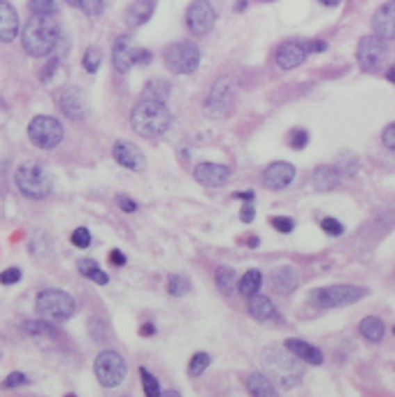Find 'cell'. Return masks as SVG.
I'll return each instance as SVG.
<instances>
[{
    "mask_svg": "<svg viewBox=\"0 0 395 397\" xmlns=\"http://www.w3.org/2000/svg\"><path fill=\"white\" fill-rule=\"evenodd\" d=\"M58 40H61V28L56 19L49 15H31L22 33L24 49L33 58L49 56V53L56 49Z\"/></svg>",
    "mask_w": 395,
    "mask_h": 397,
    "instance_id": "6da1fadb",
    "label": "cell"
},
{
    "mask_svg": "<svg viewBox=\"0 0 395 397\" xmlns=\"http://www.w3.org/2000/svg\"><path fill=\"white\" fill-rule=\"evenodd\" d=\"M170 124H172V114L163 100L145 98L131 112V126L140 137H161Z\"/></svg>",
    "mask_w": 395,
    "mask_h": 397,
    "instance_id": "7a4b0ae2",
    "label": "cell"
},
{
    "mask_svg": "<svg viewBox=\"0 0 395 397\" xmlns=\"http://www.w3.org/2000/svg\"><path fill=\"white\" fill-rule=\"evenodd\" d=\"M261 360H263V367H265V374L270 379H275L282 388H293L298 386L303 379V365L296 358L289 348H277V346H268L263 348L261 353Z\"/></svg>",
    "mask_w": 395,
    "mask_h": 397,
    "instance_id": "3957f363",
    "label": "cell"
},
{
    "mask_svg": "<svg viewBox=\"0 0 395 397\" xmlns=\"http://www.w3.org/2000/svg\"><path fill=\"white\" fill-rule=\"evenodd\" d=\"M35 312L40 314V319H47L51 323H63L74 316V312H77V302H74L72 295L65 291L45 288V291H40L35 298Z\"/></svg>",
    "mask_w": 395,
    "mask_h": 397,
    "instance_id": "277c9868",
    "label": "cell"
},
{
    "mask_svg": "<svg viewBox=\"0 0 395 397\" xmlns=\"http://www.w3.org/2000/svg\"><path fill=\"white\" fill-rule=\"evenodd\" d=\"M15 181H17L19 193L29 200H45L49 198L54 191L51 174L47 172L42 165H35V163H26L19 167L15 174Z\"/></svg>",
    "mask_w": 395,
    "mask_h": 397,
    "instance_id": "5b68a950",
    "label": "cell"
},
{
    "mask_svg": "<svg viewBox=\"0 0 395 397\" xmlns=\"http://www.w3.org/2000/svg\"><path fill=\"white\" fill-rule=\"evenodd\" d=\"M200 47L195 42H175L170 44L166 51H163V60H166V68L172 72V75H191V72L198 70L200 65Z\"/></svg>",
    "mask_w": 395,
    "mask_h": 397,
    "instance_id": "8992f818",
    "label": "cell"
},
{
    "mask_svg": "<svg viewBox=\"0 0 395 397\" xmlns=\"http://www.w3.org/2000/svg\"><path fill=\"white\" fill-rule=\"evenodd\" d=\"M93 372H95V379L100 381V386L117 388L126 379L128 365H126L124 355L112 351V348H107V351L98 353V358L93 362Z\"/></svg>",
    "mask_w": 395,
    "mask_h": 397,
    "instance_id": "52a82bcc",
    "label": "cell"
},
{
    "mask_svg": "<svg viewBox=\"0 0 395 397\" xmlns=\"http://www.w3.org/2000/svg\"><path fill=\"white\" fill-rule=\"evenodd\" d=\"M63 135V124L58 119L49 117V114H40V117L31 119L29 124V140L38 149H54V146L61 144Z\"/></svg>",
    "mask_w": 395,
    "mask_h": 397,
    "instance_id": "ba28073f",
    "label": "cell"
},
{
    "mask_svg": "<svg viewBox=\"0 0 395 397\" xmlns=\"http://www.w3.org/2000/svg\"><path fill=\"white\" fill-rule=\"evenodd\" d=\"M386 58H388V47H386V40L379 37V35H365L360 37L358 42V49H356V60L360 65L363 72H379L381 68L386 65Z\"/></svg>",
    "mask_w": 395,
    "mask_h": 397,
    "instance_id": "9c48e42d",
    "label": "cell"
},
{
    "mask_svg": "<svg viewBox=\"0 0 395 397\" xmlns=\"http://www.w3.org/2000/svg\"><path fill=\"white\" fill-rule=\"evenodd\" d=\"M367 295V288L353 286V284H337V286H325L314 291L312 298L316 300V305L325 309H337V307H349L353 302L363 300Z\"/></svg>",
    "mask_w": 395,
    "mask_h": 397,
    "instance_id": "30bf717a",
    "label": "cell"
},
{
    "mask_svg": "<svg viewBox=\"0 0 395 397\" xmlns=\"http://www.w3.org/2000/svg\"><path fill=\"white\" fill-rule=\"evenodd\" d=\"M233 103H235V82L230 77L216 79L212 91H209L207 96V105H205L207 114H212L216 119L226 117V114H230V110H233Z\"/></svg>",
    "mask_w": 395,
    "mask_h": 397,
    "instance_id": "8fae6325",
    "label": "cell"
},
{
    "mask_svg": "<svg viewBox=\"0 0 395 397\" xmlns=\"http://www.w3.org/2000/svg\"><path fill=\"white\" fill-rule=\"evenodd\" d=\"M216 24V12L209 0H193L186 10V28L191 35H207Z\"/></svg>",
    "mask_w": 395,
    "mask_h": 397,
    "instance_id": "7c38bea8",
    "label": "cell"
},
{
    "mask_svg": "<svg viewBox=\"0 0 395 397\" xmlns=\"http://www.w3.org/2000/svg\"><path fill=\"white\" fill-rule=\"evenodd\" d=\"M293 179H296V165L286 163V160H277V163L268 165L261 177L263 186L270 191H284Z\"/></svg>",
    "mask_w": 395,
    "mask_h": 397,
    "instance_id": "4fadbf2b",
    "label": "cell"
},
{
    "mask_svg": "<svg viewBox=\"0 0 395 397\" xmlns=\"http://www.w3.org/2000/svg\"><path fill=\"white\" fill-rule=\"evenodd\" d=\"M195 174V181L207 188H219V186H226L230 177H233V170L228 165H221V163H200L193 170Z\"/></svg>",
    "mask_w": 395,
    "mask_h": 397,
    "instance_id": "5bb4252c",
    "label": "cell"
},
{
    "mask_svg": "<svg viewBox=\"0 0 395 397\" xmlns=\"http://www.w3.org/2000/svg\"><path fill=\"white\" fill-rule=\"evenodd\" d=\"M112 156L114 160L121 165V167H126V170H133V172H142L147 167L145 163V153H142V149L138 144H133V142H126V140H119L117 144H114V149H112Z\"/></svg>",
    "mask_w": 395,
    "mask_h": 397,
    "instance_id": "9a60e30c",
    "label": "cell"
},
{
    "mask_svg": "<svg viewBox=\"0 0 395 397\" xmlns=\"http://www.w3.org/2000/svg\"><path fill=\"white\" fill-rule=\"evenodd\" d=\"M135 56H138V47L133 44V40L128 35H119L114 40V47H112V63H114V70L126 75L128 70L135 65Z\"/></svg>",
    "mask_w": 395,
    "mask_h": 397,
    "instance_id": "2e32d148",
    "label": "cell"
},
{
    "mask_svg": "<svg viewBox=\"0 0 395 397\" xmlns=\"http://www.w3.org/2000/svg\"><path fill=\"white\" fill-rule=\"evenodd\" d=\"M307 56H309L307 44L291 40V42H284L282 47H279L275 60H277V65L282 70H296L298 65L305 63V58H307Z\"/></svg>",
    "mask_w": 395,
    "mask_h": 397,
    "instance_id": "e0dca14e",
    "label": "cell"
},
{
    "mask_svg": "<svg viewBox=\"0 0 395 397\" xmlns=\"http://www.w3.org/2000/svg\"><path fill=\"white\" fill-rule=\"evenodd\" d=\"M58 107H61V112H63L65 117L72 119V121H81L86 117V112H88L84 93H81L79 89H65L63 93H61Z\"/></svg>",
    "mask_w": 395,
    "mask_h": 397,
    "instance_id": "ac0fdd59",
    "label": "cell"
},
{
    "mask_svg": "<svg viewBox=\"0 0 395 397\" xmlns=\"http://www.w3.org/2000/svg\"><path fill=\"white\" fill-rule=\"evenodd\" d=\"M372 31L374 35L384 40H395V0L384 3L372 15Z\"/></svg>",
    "mask_w": 395,
    "mask_h": 397,
    "instance_id": "d6986e66",
    "label": "cell"
},
{
    "mask_svg": "<svg viewBox=\"0 0 395 397\" xmlns=\"http://www.w3.org/2000/svg\"><path fill=\"white\" fill-rule=\"evenodd\" d=\"M19 15L8 0H0V42H12L19 35Z\"/></svg>",
    "mask_w": 395,
    "mask_h": 397,
    "instance_id": "ffe728a7",
    "label": "cell"
},
{
    "mask_svg": "<svg viewBox=\"0 0 395 397\" xmlns=\"http://www.w3.org/2000/svg\"><path fill=\"white\" fill-rule=\"evenodd\" d=\"M270 286L275 288L277 293L289 295L300 286V277H298V272L293 270V267L284 265V267H277L275 272H270Z\"/></svg>",
    "mask_w": 395,
    "mask_h": 397,
    "instance_id": "44dd1931",
    "label": "cell"
},
{
    "mask_svg": "<svg viewBox=\"0 0 395 397\" xmlns=\"http://www.w3.org/2000/svg\"><path fill=\"white\" fill-rule=\"evenodd\" d=\"M342 174L335 165H319L314 174H312V186H314L316 193H328L332 188H337Z\"/></svg>",
    "mask_w": 395,
    "mask_h": 397,
    "instance_id": "7402d4cb",
    "label": "cell"
},
{
    "mask_svg": "<svg viewBox=\"0 0 395 397\" xmlns=\"http://www.w3.org/2000/svg\"><path fill=\"white\" fill-rule=\"evenodd\" d=\"M289 351L296 355V358H300L303 362H307V365H321L323 362V353H321V348H316V346H312L307 344V341H303V339H286V344H284Z\"/></svg>",
    "mask_w": 395,
    "mask_h": 397,
    "instance_id": "603a6c76",
    "label": "cell"
},
{
    "mask_svg": "<svg viewBox=\"0 0 395 397\" xmlns=\"http://www.w3.org/2000/svg\"><path fill=\"white\" fill-rule=\"evenodd\" d=\"M249 316L256 321H275L277 319V309L272 305L270 298H265V295L256 293L249 298Z\"/></svg>",
    "mask_w": 395,
    "mask_h": 397,
    "instance_id": "cb8c5ba5",
    "label": "cell"
},
{
    "mask_svg": "<svg viewBox=\"0 0 395 397\" xmlns=\"http://www.w3.org/2000/svg\"><path fill=\"white\" fill-rule=\"evenodd\" d=\"M247 390H249V393L254 395V397H275V395H277V386L272 383L270 376L263 374V372L249 374Z\"/></svg>",
    "mask_w": 395,
    "mask_h": 397,
    "instance_id": "d4e9b609",
    "label": "cell"
},
{
    "mask_svg": "<svg viewBox=\"0 0 395 397\" xmlns=\"http://www.w3.org/2000/svg\"><path fill=\"white\" fill-rule=\"evenodd\" d=\"M154 0H135V3L126 12V22L131 26H142L147 24L154 15Z\"/></svg>",
    "mask_w": 395,
    "mask_h": 397,
    "instance_id": "484cf974",
    "label": "cell"
},
{
    "mask_svg": "<svg viewBox=\"0 0 395 397\" xmlns=\"http://www.w3.org/2000/svg\"><path fill=\"white\" fill-rule=\"evenodd\" d=\"M214 281H216V288L223 293V295H235L237 293V272L233 270V267H228V265H221V267H216V272H214Z\"/></svg>",
    "mask_w": 395,
    "mask_h": 397,
    "instance_id": "4316f807",
    "label": "cell"
},
{
    "mask_svg": "<svg viewBox=\"0 0 395 397\" xmlns=\"http://www.w3.org/2000/svg\"><path fill=\"white\" fill-rule=\"evenodd\" d=\"M261 286H263V274L258 270H247L242 274V279L237 281V293L249 300L251 295L261 293Z\"/></svg>",
    "mask_w": 395,
    "mask_h": 397,
    "instance_id": "83f0119b",
    "label": "cell"
},
{
    "mask_svg": "<svg viewBox=\"0 0 395 397\" xmlns=\"http://www.w3.org/2000/svg\"><path fill=\"white\" fill-rule=\"evenodd\" d=\"M77 270H79L81 277L91 279L93 284H98V286L110 284V277H107V274H105L103 270H100L98 262L91 260V258H81V260H77Z\"/></svg>",
    "mask_w": 395,
    "mask_h": 397,
    "instance_id": "f1b7e54d",
    "label": "cell"
},
{
    "mask_svg": "<svg viewBox=\"0 0 395 397\" xmlns=\"http://www.w3.org/2000/svg\"><path fill=\"white\" fill-rule=\"evenodd\" d=\"M384 332H386V326L377 316H367V319L360 321V335H363L367 341H372V344L384 339Z\"/></svg>",
    "mask_w": 395,
    "mask_h": 397,
    "instance_id": "f546056e",
    "label": "cell"
},
{
    "mask_svg": "<svg viewBox=\"0 0 395 397\" xmlns=\"http://www.w3.org/2000/svg\"><path fill=\"white\" fill-rule=\"evenodd\" d=\"M24 332L26 335H35V337H56V328L51 321L40 319V321H26L24 323Z\"/></svg>",
    "mask_w": 395,
    "mask_h": 397,
    "instance_id": "4dcf8cb0",
    "label": "cell"
},
{
    "mask_svg": "<svg viewBox=\"0 0 395 397\" xmlns=\"http://www.w3.org/2000/svg\"><path fill=\"white\" fill-rule=\"evenodd\" d=\"M335 167L339 170V174H342V177H356V174H358V167H360V160H358L356 153L344 151L342 156H339V160H337Z\"/></svg>",
    "mask_w": 395,
    "mask_h": 397,
    "instance_id": "1f68e13d",
    "label": "cell"
},
{
    "mask_svg": "<svg viewBox=\"0 0 395 397\" xmlns=\"http://www.w3.org/2000/svg\"><path fill=\"white\" fill-rule=\"evenodd\" d=\"M168 293L172 295V298H184V295H188L191 293V279L184 277V274H170Z\"/></svg>",
    "mask_w": 395,
    "mask_h": 397,
    "instance_id": "d6a6232c",
    "label": "cell"
},
{
    "mask_svg": "<svg viewBox=\"0 0 395 397\" xmlns=\"http://www.w3.org/2000/svg\"><path fill=\"white\" fill-rule=\"evenodd\" d=\"M212 365V355L209 353H195L193 358L188 360V376H202V372Z\"/></svg>",
    "mask_w": 395,
    "mask_h": 397,
    "instance_id": "836d02e7",
    "label": "cell"
},
{
    "mask_svg": "<svg viewBox=\"0 0 395 397\" xmlns=\"http://www.w3.org/2000/svg\"><path fill=\"white\" fill-rule=\"evenodd\" d=\"M81 63H84V70L86 72L95 75L98 68H100V63H103V53H100L98 47H88V49L84 51V60H81Z\"/></svg>",
    "mask_w": 395,
    "mask_h": 397,
    "instance_id": "e575fe53",
    "label": "cell"
},
{
    "mask_svg": "<svg viewBox=\"0 0 395 397\" xmlns=\"http://www.w3.org/2000/svg\"><path fill=\"white\" fill-rule=\"evenodd\" d=\"M140 376H142V388H145L147 397H159V395H161L159 379H156V376H154L152 372H147L145 367L140 369Z\"/></svg>",
    "mask_w": 395,
    "mask_h": 397,
    "instance_id": "d590c367",
    "label": "cell"
},
{
    "mask_svg": "<svg viewBox=\"0 0 395 397\" xmlns=\"http://www.w3.org/2000/svg\"><path fill=\"white\" fill-rule=\"evenodd\" d=\"M31 12L33 15H49L54 17L56 15V0H31Z\"/></svg>",
    "mask_w": 395,
    "mask_h": 397,
    "instance_id": "8d00e7d4",
    "label": "cell"
},
{
    "mask_svg": "<svg viewBox=\"0 0 395 397\" xmlns=\"http://www.w3.org/2000/svg\"><path fill=\"white\" fill-rule=\"evenodd\" d=\"M79 8L86 17H100L105 12V0H79Z\"/></svg>",
    "mask_w": 395,
    "mask_h": 397,
    "instance_id": "74e56055",
    "label": "cell"
},
{
    "mask_svg": "<svg viewBox=\"0 0 395 397\" xmlns=\"http://www.w3.org/2000/svg\"><path fill=\"white\" fill-rule=\"evenodd\" d=\"M309 142V133L305 130V128H298V130H293L291 133V137H289V144H291V149H305Z\"/></svg>",
    "mask_w": 395,
    "mask_h": 397,
    "instance_id": "f35d334b",
    "label": "cell"
},
{
    "mask_svg": "<svg viewBox=\"0 0 395 397\" xmlns=\"http://www.w3.org/2000/svg\"><path fill=\"white\" fill-rule=\"evenodd\" d=\"M145 98H156V100H166L168 98V86L163 84V82H159V79H156V82H152L145 89Z\"/></svg>",
    "mask_w": 395,
    "mask_h": 397,
    "instance_id": "ab89813d",
    "label": "cell"
},
{
    "mask_svg": "<svg viewBox=\"0 0 395 397\" xmlns=\"http://www.w3.org/2000/svg\"><path fill=\"white\" fill-rule=\"evenodd\" d=\"M270 226L275 228V230L282 233V235H289V233H293V228H296L293 219H286V217H272L270 219Z\"/></svg>",
    "mask_w": 395,
    "mask_h": 397,
    "instance_id": "60d3db41",
    "label": "cell"
},
{
    "mask_svg": "<svg viewBox=\"0 0 395 397\" xmlns=\"http://www.w3.org/2000/svg\"><path fill=\"white\" fill-rule=\"evenodd\" d=\"M70 242L77 248H86L88 244H91V233H88L86 228H77V230H72Z\"/></svg>",
    "mask_w": 395,
    "mask_h": 397,
    "instance_id": "b9f144b4",
    "label": "cell"
},
{
    "mask_svg": "<svg viewBox=\"0 0 395 397\" xmlns=\"http://www.w3.org/2000/svg\"><path fill=\"white\" fill-rule=\"evenodd\" d=\"M321 228H323V233H325V235H332V237H339V235L344 233V226L339 223L337 219H332V217L323 219V221H321Z\"/></svg>",
    "mask_w": 395,
    "mask_h": 397,
    "instance_id": "7bdbcfd3",
    "label": "cell"
},
{
    "mask_svg": "<svg viewBox=\"0 0 395 397\" xmlns=\"http://www.w3.org/2000/svg\"><path fill=\"white\" fill-rule=\"evenodd\" d=\"M22 281V270L19 267H10V270L0 272V284L3 286H15Z\"/></svg>",
    "mask_w": 395,
    "mask_h": 397,
    "instance_id": "ee69618b",
    "label": "cell"
},
{
    "mask_svg": "<svg viewBox=\"0 0 395 397\" xmlns=\"http://www.w3.org/2000/svg\"><path fill=\"white\" fill-rule=\"evenodd\" d=\"M26 383H29V376L22 374V372H12L8 379L0 383V386H3V388H17V386H26Z\"/></svg>",
    "mask_w": 395,
    "mask_h": 397,
    "instance_id": "f6af8a7d",
    "label": "cell"
},
{
    "mask_svg": "<svg viewBox=\"0 0 395 397\" xmlns=\"http://www.w3.org/2000/svg\"><path fill=\"white\" fill-rule=\"evenodd\" d=\"M381 144L386 146L388 151H395V124H388L381 133Z\"/></svg>",
    "mask_w": 395,
    "mask_h": 397,
    "instance_id": "bcb514c9",
    "label": "cell"
},
{
    "mask_svg": "<svg viewBox=\"0 0 395 397\" xmlns=\"http://www.w3.org/2000/svg\"><path fill=\"white\" fill-rule=\"evenodd\" d=\"M117 205L121 207V212H126V214L138 212V203L131 200V198H126V195H117Z\"/></svg>",
    "mask_w": 395,
    "mask_h": 397,
    "instance_id": "7dc6e473",
    "label": "cell"
},
{
    "mask_svg": "<svg viewBox=\"0 0 395 397\" xmlns=\"http://www.w3.org/2000/svg\"><path fill=\"white\" fill-rule=\"evenodd\" d=\"M325 49H328V42H325V40H312V42H307L309 53H321Z\"/></svg>",
    "mask_w": 395,
    "mask_h": 397,
    "instance_id": "c3c4849f",
    "label": "cell"
},
{
    "mask_svg": "<svg viewBox=\"0 0 395 397\" xmlns=\"http://www.w3.org/2000/svg\"><path fill=\"white\" fill-rule=\"evenodd\" d=\"M254 217H256V212H254V207H251V205H244L242 210H240V221H242V223H251Z\"/></svg>",
    "mask_w": 395,
    "mask_h": 397,
    "instance_id": "681fc988",
    "label": "cell"
},
{
    "mask_svg": "<svg viewBox=\"0 0 395 397\" xmlns=\"http://www.w3.org/2000/svg\"><path fill=\"white\" fill-rule=\"evenodd\" d=\"M152 60V51H147V49H138V56H135V63H149Z\"/></svg>",
    "mask_w": 395,
    "mask_h": 397,
    "instance_id": "f907efd6",
    "label": "cell"
},
{
    "mask_svg": "<svg viewBox=\"0 0 395 397\" xmlns=\"http://www.w3.org/2000/svg\"><path fill=\"white\" fill-rule=\"evenodd\" d=\"M110 260L114 262V265H126V255L124 253H121V251H117V248H114V251L110 253Z\"/></svg>",
    "mask_w": 395,
    "mask_h": 397,
    "instance_id": "816d5d0a",
    "label": "cell"
},
{
    "mask_svg": "<svg viewBox=\"0 0 395 397\" xmlns=\"http://www.w3.org/2000/svg\"><path fill=\"white\" fill-rule=\"evenodd\" d=\"M237 200H247V203H251L254 200V191H242V193H235Z\"/></svg>",
    "mask_w": 395,
    "mask_h": 397,
    "instance_id": "f5cc1de1",
    "label": "cell"
},
{
    "mask_svg": "<svg viewBox=\"0 0 395 397\" xmlns=\"http://www.w3.org/2000/svg\"><path fill=\"white\" fill-rule=\"evenodd\" d=\"M154 332H156L154 326H142V328H140V335H142V337H147V335H154Z\"/></svg>",
    "mask_w": 395,
    "mask_h": 397,
    "instance_id": "db71d44e",
    "label": "cell"
},
{
    "mask_svg": "<svg viewBox=\"0 0 395 397\" xmlns=\"http://www.w3.org/2000/svg\"><path fill=\"white\" fill-rule=\"evenodd\" d=\"M386 79H388V82H391V84H395V63L391 65V68H388V72H386Z\"/></svg>",
    "mask_w": 395,
    "mask_h": 397,
    "instance_id": "11a10c76",
    "label": "cell"
},
{
    "mask_svg": "<svg viewBox=\"0 0 395 397\" xmlns=\"http://www.w3.org/2000/svg\"><path fill=\"white\" fill-rule=\"evenodd\" d=\"M321 5H325V8H337L339 5V0H319Z\"/></svg>",
    "mask_w": 395,
    "mask_h": 397,
    "instance_id": "9f6ffc18",
    "label": "cell"
},
{
    "mask_svg": "<svg viewBox=\"0 0 395 397\" xmlns=\"http://www.w3.org/2000/svg\"><path fill=\"white\" fill-rule=\"evenodd\" d=\"M247 10V0H237L235 3V12H244Z\"/></svg>",
    "mask_w": 395,
    "mask_h": 397,
    "instance_id": "6f0895ef",
    "label": "cell"
},
{
    "mask_svg": "<svg viewBox=\"0 0 395 397\" xmlns=\"http://www.w3.org/2000/svg\"><path fill=\"white\" fill-rule=\"evenodd\" d=\"M67 5H79V0H65Z\"/></svg>",
    "mask_w": 395,
    "mask_h": 397,
    "instance_id": "680465c9",
    "label": "cell"
},
{
    "mask_svg": "<svg viewBox=\"0 0 395 397\" xmlns=\"http://www.w3.org/2000/svg\"><path fill=\"white\" fill-rule=\"evenodd\" d=\"M258 3H275V0H258Z\"/></svg>",
    "mask_w": 395,
    "mask_h": 397,
    "instance_id": "91938a15",
    "label": "cell"
}]
</instances>
